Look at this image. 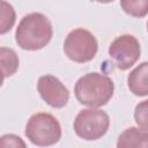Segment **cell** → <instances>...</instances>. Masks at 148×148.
<instances>
[{
    "label": "cell",
    "instance_id": "cell-1",
    "mask_svg": "<svg viewBox=\"0 0 148 148\" xmlns=\"http://www.w3.org/2000/svg\"><path fill=\"white\" fill-rule=\"evenodd\" d=\"M52 35L50 20L42 13H30L21 18L15 31V42L22 50L37 51L50 43Z\"/></svg>",
    "mask_w": 148,
    "mask_h": 148
},
{
    "label": "cell",
    "instance_id": "cell-9",
    "mask_svg": "<svg viewBox=\"0 0 148 148\" xmlns=\"http://www.w3.org/2000/svg\"><path fill=\"white\" fill-rule=\"evenodd\" d=\"M118 148H131V147H145L148 148V131L141 127L126 128L117 141Z\"/></svg>",
    "mask_w": 148,
    "mask_h": 148
},
{
    "label": "cell",
    "instance_id": "cell-8",
    "mask_svg": "<svg viewBox=\"0 0 148 148\" xmlns=\"http://www.w3.org/2000/svg\"><path fill=\"white\" fill-rule=\"evenodd\" d=\"M127 86L135 96L143 97L148 95V61L141 62L127 76Z\"/></svg>",
    "mask_w": 148,
    "mask_h": 148
},
{
    "label": "cell",
    "instance_id": "cell-4",
    "mask_svg": "<svg viewBox=\"0 0 148 148\" xmlns=\"http://www.w3.org/2000/svg\"><path fill=\"white\" fill-rule=\"evenodd\" d=\"M110 118L108 113L98 108L81 110L75 117L73 127L76 135L87 141L98 140L108 132Z\"/></svg>",
    "mask_w": 148,
    "mask_h": 148
},
{
    "label": "cell",
    "instance_id": "cell-7",
    "mask_svg": "<svg viewBox=\"0 0 148 148\" xmlns=\"http://www.w3.org/2000/svg\"><path fill=\"white\" fill-rule=\"evenodd\" d=\"M37 90L43 101L54 109H61L68 103V89L58 77L53 75L46 74L40 76L37 82Z\"/></svg>",
    "mask_w": 148,
    "mask_h": 148
},
{
    "label": "cell",
    "instance_id": "cell-5",
    "mask_svg": "<svg viewBox=\"0 0 148 148\" xmlns=\"http://www.w3.org/2000/svg\"><path fill=\"white\" fill-rule=\"evenodd\" d=\"M98 43L96 37L87 29L72 30L64 42V52L74 62L83 64L92 60L97 53Z\"/></svg>",
    "mask_w": 148,
    "mask_h": 148
},
{
    "label": "cell",
    "instance_id": "cell-10",
    "mask_svg": "<svg viewBox=\"0 0 148 148\" xmlns=\"http://www.w3.org/2000/svg\"><path fill=\"white\" fill-rule=\"evenodd\" d=\"M0 60H1V69L3 74V79L12 76L18 68V57L13 49H8L2 46L0 49Z\"/></svg>",
    "mask_w": 148,
    "mask_h": 148
},
{
    "label": "cell",
    "instance_id": "cell-12",
    "mask_svg": "<svg viewBox=\"0 0 148 148\" xmlns=\"http://www.w3.org/2000/svg\"><path fill=\"white\" fill-rule=\"evenodd\" d=\"M0 6H1L0 34L3 35L13 28V25L15 23V20H16V14H15V10H14L13 6L10 3H8L6 0H1Z\"/></svg>",
    "mask_w": 148,
    "mask_h": 148
},
{
    "label": "cell",
    "instance_id": "cell-13",
    "mask_svg": "<svg viewBox=\"0 0 148 148\" xmlns=\"http://www.w3.org/2000/svg\"><path fill=\"white\" fill-rule=\"evenodd\" d=\"M134 120L139 127L148 131V99L142 101L135 105Z\"/></svg>",
    "mask_w": 148,
    "mask_h": 148
},
{
    "label": "cell",
    "instance_id": "cell-2",
    "mask_svg": "<svg viewBox=\"0 0 148 148\" xmlns=\"http://www.w3.org/2000/svg\"><path fill=\"white\" fill-rule=\"evenodd\" d=\"M113 81L104 74L94 72L81 76L74 87L76 99L89 108H101L113 96Z\"/></svg>",
    "mask_w": 148,
    "mask_h": 148
},
{
    "label": "cell",
    "instance_id": "cell-16",
    "mask_svg": "<svg viewBox=\"0 0 148 148\" xmlns=\"http://www.w3.org/2000/svg\"><path fill=\"white\" fill-rule=\"evenodd\" d=\"M147 30H148V22H147Z\"/></svg>",
    "mask_w": 148,
    "mask_h": 148
},
{
    "label": "cell",
    "instance_id": "cell-11",
    "mask_svg": "<svg viewBox=\"0 0 148 148\" xmlns=\"http://www.w3.org/2000/svg\"><path fill=\"white\" fill-rule=\"evenodd\" d=\"M121 9L130 16L143 17L148 14V0H120Z\"/></svg>",
    "mask_w": 148,
    "mask_h": 148
},
{
    "label": "cell",
    "instance_id": "cell-15",
    "mask_svg": "<svg viewBox=\"0 0 148 148\" xmlns=\"http://www.w3.org/2000/svg\"><path fill=\"white\" fill-rule=\"evenodd\" d=\"M96 2H99V3H109V2H112L113 0H94Z\"/></svg>",
    "mask_w": 148,
    "mask_h": 148
},
{
    "label": "cell",
    "instance_id": "cell-3",
    "mask_svg": "<svg viewBox=\"0 0 148 148\" xmlns=\"http://www.w3.org/2000/svg\"><path fill=\"white\" fill-rule=\"evenodd\" d=\"M24 134L32 145L47 147L61 139V126L51 113L38 112L29 118Z\"/></svg>",
    "mask_w": 148,
    "mask_h": 148
},
{
    "label": "cell",
    "instance_id": "cell-6",
    "mask_svg": "<svg viewBox=\"0 0 148 148\" xmlns=\"http://www.w3.org/2000/svg\"><path fill=\"white\" fill-rule=\"evenodd\" d=\"M140 54V43L133 35H121L109 46V56L120 71H126L132 67L139 60Z\"/></svg>",
    "mask_w": 148,
    "mask_h": 148
},
{
    "label": "cell",
    "instance_id": "cell-14",
    "mask_svg": "<svg viewBox=\"0 0 148 148\" xmlns=\"http://www.w3.org/2000/svg\"><path fill=\"white\" fill-rule=\"evenodd\" d=\"M1 147H27L25 142L15 134H5L0 139Z\"/></svg>",
    "mask_w": 148,
    "mask_h": 148
}]
</instances>
